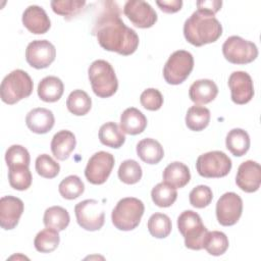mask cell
Listing matches in <instances>:
<instances>
[{
  "mask_svg": "<svg viewBox=\"0 0 261 261\" xmlns=\"http://www.w3.org/2000/svg\"><path fill=\"white\" fill-rule=\"evenodd\" d=\"M124 15L140 29H148L157 21V13L152 6L143 0H129L123 6Z\"/></svg>",
  "mask_w": 261,
  "mask_h": 261,
  "instance_id": "13",
  "label": "cell"
},
{
  "mask_svg": "<svg viewBox=\"0 0 261 261\" xmlns=\"http://www.w3.org/2000/svg\"><path fill=\"white\" fill-rule=\"evenodd\" d=\"M144 203L134 197H126L118 201L111 213L113 225L123 231L135 229L144 214Z\"/></svg>",
  "mask_w": 261,
  "mask_h": 261,
  "instance_id": "5",
  "label": "cell"
},
{
  "mask_svg": "<svg viewBox=\"0 0 261 261\" xmlns=\"http://www.w3.org/2000/svg\"><path fill=\"white\" fill-rule=\"evenodd\" d=\"M227 150L237 157L245 155L250 148V137L242 128H232L228 132L225 139Z\"/></svg>",
  "mask_w": 261,
  "mask_h": 261,
  "instance_id": "26",
  "label": "cell"
},
{
  "mask_svg": "<svg viewBox=\"0 0 261 261\" xmlns=\"http://www.w3.org/2000/svg\"><path fill=\"white\" fill-rule=\"evenodd\" d=\"M242 212L243 200L233 192L223 194L216 203V218L223 226L236 224L241 218Z\"/></svg>",
  "mask_w": 261,
  "mask_h": 261,
  "instance_id": "12",
  "label": "cell"
},
{
  "mask_svg": "<svg viewBox=\"0 0 261 261\" xmlns=\"http://www.w3.org/2000/svg\"><path fill=\"white\" fill-rule=\"evenodd\" d=\"M140 102L145 109L150 111H156L160 109L163 104V96L159 90L149 88L141 94Z\"/></svg>",
  "mask_w": 261,
  "mask_h": 261,
  "instance_id": "42",
  "label": "cell"
},
{
  "mask_svg": "<svg viewBox=\"0 0 261 261\" xmlns=\"http://www.w3.org/2000/svg\"><path fill=\"white\" fill-rule=\"evenodd\" d=\"M8 179L11 188L17 191H25L32 185V173L29 166L9 167Z\"/></svg>",
  "mask_w": 261,
  "mask_h": 261,
  "instance_id": "35",
  "label": "cell"
},
{
  "mask_svg": "<svg viewBox=\"0 0 261 261\" xmlns=\"http://www.w3.org/2000/svg\"><path fill=\"white\" fill-rule=\"evenodd\" d=\"M158 7L165 13H175L181 9V0H162L156 1Z\"/></svg>",
  "mask_w": 261,
  "mask_h": 261,
  "instance_id": "43",
  "label": "cell"
},
{
  "mask_svg": "<svg viewBox=\"0 0 261 261\" xmlns=\"http://www.w3.org/2000/svg\"><path fill=\"white\" fill-rule=\"evenodd\" d=\"M221 35V23L214 14L207 11L197 9L184 24V36L186 40L196 47L214 43Z\"/></svg>",
  "mask_w": 261,
  "mask_h": 261,
  "instance_id": "2",
  "label": "cell"
},
{
  "mask_svg": "<svg viewBox=\"0 0 261 261\" xmlns=\"http://www.w3.org/2000/svg\"><path fill=\"white\" fill-rule=\"evenodd\" d=\"M197 7L199 10L207 11L215 15L216 12H218L221 8L222 1L219 0H202V1H197L196 3Z\"/></svg>",
  "mask_w": 261,
  "mask_h": 261,
  "instance_id": "44",
  "label": "cell"
},
{
  "mask_svg": "<svg viewBox=\"0 0 261 261\" xmlns=\"http://www.w3.org/2000/svg\"><path fill=\"white\" fill-rule=\"evenodd\" d=\"M194 68V57L186 50L174 51L163 67V77L169 85L184 83Z\"/></svg>",
  "mask_w": 261,
  "mask_h": 261,
  "instance_id": "7",
  "label": "cell"
},
{
  "mask_svg": "<svg viewBox=\"0 0 261 261\" xmlns=\"http://www.w3.org/2000/svg\"><path fill=\"white\" fill-rule=\"evenodd\" d=\"M60 237L56 229L46 227L39 231L34 240V246L41 253H51L59 245Z\"/></svg>",
  "mask_w": 261,
  "mask_h": 261,
  "instance_id": "31",
  "label": "cell"
},
{
  "mask_svg": "<svg viewBox=\"0 0 261 261\" xmlns=\"http://www.w3.org/2000/svg\"><path fill=\"white\" fill-rule=\"evenodd\" d=\"M58 191L64 199L73 200L84 193L85 185L77 175H68L61 180Z\"/></svg>",
  "mask_w": 261,
  "mask_h": 261,
  "instance_id": "36",
  "label": "cell"
},
{
  "mask_svg": "<svg viewBox=\"0 0 261 261\" xmlns=\"http://www.w3.org/2000/svg\"><path fill=\"white\" fill-rule=\"evenodd\" d=\"M163 181L174 189H180L187 186L191 179L189 167L179 161L168 164L162 173Z\"/></svg>",
  "mask_w": 261,
  "mask_h": 261,
  "instance_id": "23",
  "label": "cell"
},
{
  "mask_svg": "<svg viewBox=\"0 0 261 261\" xmlns=\"http://www.w3.org/2000/svg\"><path fill=\"white\" fill-rule=\"evenodd\" d=\"M70 221L69 213L66 209L60 206H52L46 209L43 217V222L46 227L56 229L57 231L64 230Z\"/></svg>",
  "mask_w": 261,
  "mask_h": 261,
  "instance_id": "28",
  "label": "cell"
},
{
  "mask_svg": "<svg viewBox=\"0 0 261 261\" xmlns=\"http://www.w3.org/2000/svg\"><path fill=\"white\" fill-rule=\"evenodd\" d=\"M119 179L126 185L137 184L142 178V168L141 165L133 159L124 160L118 168Z\"/></svg>",
  "mask_w": 261,
  "mask_h": 261,
  "instance_id": "38",
  "label": "cell"
},
{
  "mask_svg": "<svg viewBox=\"0 0 261 261\" xmlns=\"http://www.w3.org/2000/svg\"><path fill=\"white\" fill-rule=\"evenodd\" d=\"M5 161L9 167L29 166L31 157L29 151L20 145H12L5 152Z\"/></svg>",
  "mask_w": 261,
  "mask_h": 261,
  "instance_id": "40",
  "label": "cell"
},
{
  "mask_svg": "<svg viewBox=\"0 0 261 261\" xmlns=\"http://www.w3.org/2000/svg\"><path fill=\"white\" fill-rule=\"evenodd\" d=\"M66 107L73 115L83 116L91 110L92 100L85 91L73 90L67 97Z\"/></svg>",
  "mask_w": 261,
  "mask_h": 261,
  "instance_id": "30",
  "label": "cell"
},
{
  "mask_svg": "<svg viewBox=\"0 0 261 261\" xmlns=\"http://www.w3.org/2000/svg\"><path fill=\"white\" fill-rule=\"evenodd\" d=\"M34 88V83L29 73L22 69H15L8 73L0 86L1 100L12 105L28 98Z\"/></svg>",
  "mask_w": 261,
  "mask_h": 261,
  "instance_id": "4",
  "label": "cell"
},
{
  "mask_svg": "<svg viewBox=\"0 0 261 261\" xmlns=\"http://www.w3.org/2000/svg\"><path fill=\"white\" fill-rule=\"evenodd\" d=\"M24 209L23 202L13 196H4L0 199V225L5 230L13 229L20 219Z\"/></svg>",
  "mask_w": 261,
  "mask_h": 261,
  "instance_id": "17",
  "label": "cell"
},
{
  "mask_svg": "<svg viewBox=\"0 0 261 261\" xmlns=\"http://www.w3.org/2000/svg\"><path fill=\"white\" fill-rule=\"evenodd\" d=\"M52 10L58 14L69 19L79 14L86 5V1L81 0H54L51 1Z\"/></svg>",
  "mask_w": 261,
  "mask_h": 261,
  "instance_id": "37",
  "label": "cell"
},
{
  "mask_svg": "<svg viewBox=\"0 0 261 261\" xmlns=\"http://www.w3.org/2000/svg\"><path fill=\"white\" fill-rule=\"evenodd\" d=\"M151 198L156 206L166 208L171 206L175 202L177 198V192L176 189L162 181L157 184L152 189Z\"/></svg>",
  "mask_w": 261,
  "mask_h": 261,
  "instance_id": "32",
  "label": "cell"
},
{
  "mask_svg": "<svg viewBox=\"0 0 261 261\" xmlns=\"http://www.w3.org/2000/svg\"><path fill=\"white\" fill-rule=\"evenodd\" d=\"M217 94V85L208 79H202L194 82L189 89V97L197 105L210 103L216 98Z\"/></svg>",
  "mask_w": 261,
  "mask_h": 261,
  "instance_id": "20",
  "label": "cell"
},
{
  "mask_svg": "<svg viewBox=\"0 0 261 261\" xmlns=\"http://www.w3.org/2000/svg\"><path fill=\"white\" fill-rule=\"evenodd\" d=\"M76 145L75 136L67 129H62L56 133L51 141V151L58 160H65L74 150Z\"/></svg>",
  "mask_w": 261,
  "mask_h": 261,
  "instance_id": "21",
  "label": "cell"
},
{
  "mask_svg": "<svg viewBox=\"0 0 261 261\" xmlns=\"http://www.w3.org/2000/svg\"><path fill=\"white\" fill-rule=\"evenodd\" d=\"M137 154L145 163L157 164L162 160L164 151L163 147L158 141L151 138H146L138 143Z\"/></svg>",
  "mask_w": 261,
  "mask_h": 261,
  "instance_id": "25",
  "label": "cell"
},
{
  "mask_svg": "<svg viewBox=\"0 0 261 261\" xmlns=\"http://www.w3.org/2000/svg\"><path fill=\"white\" fill-rule=\"evenodd\" d=\"M213 199V193L212 190L208 186L200 185L195 187L190 195L189 200L193 207L195 208H205L207 207Z\"/></svg>",
  "mask_w": 261,
  "mask_h": 261,
  "instance_id": "41",
  "label": "cell"
},
{
  "mask_svg": "<svg viewBox=\"0 0 261 261\" xmlns=\"http://www.w3.org/2000/svg\"><path fill=\"white\" fill-rule=\"evenodd\" d=\"M210 116L211 115L208 108L200 105H194L187 111L186 124L191 130L201 132L208 126Z\"/></svg>",
  "mask_w": 261,
  "mask_h": 261,
  "instance_id": "29",
  "label": "cell"
},
{
  "mask_svg": "<svg viewBox=\"0 0 261 261\" xmlns=\"http://www.w3.org/2000/svg\"><path fill=\"white\" fill-rule=\"evenodd\" d=\"M113 166V155L105 151H99L89 159L85 169V176L93 185H102L109 177Z\"/></svg>",
  "mask_w": 261,
  "mask_h": 261,
  "instance_id": "11",
  "label": "cell"
},
{
  "mask_svg": "<svg viewBox=\"0 0 261 261\" xmlns=\"http://www.w3.org/2000/svg\"><path fill=\"white\" fill-rule=\"evenodd\" d=\"M228 245V238L224 232L213 230L208 231L204 242V249L212 256H220L226 252Z\"/></svg>",
  "mask_w": 261,
  "mask_h": 261,
  "instance_id": "34",
  "label": "cell"
},
{
  "mask_svg": "<svg viewBox=\"0 0 261 261\" xmlns=\"http://www.w3.org/2000/svg\"><path fill=\"white\" fill-rule=\"evenodd\" d=\"M89 81L96 96L108 98L114 95L118 89V81L112 65L103 59L92 62L88 69Z\"/></svg>",
  "mask_w": 261,
  "mask_h": 261,
  "instance_id": "3",
  "label": "cell"
},
{
  "mask_svg": "<svg viewBox=\"0 0 261 261\" xmlns=\"http://www.w3.org/2000/svg\"><path fill=\"white\" fill-rule=\"evenodd\" d=\"M38 96L39 98L48 103L58 101L64 92V85L62 81L54 75H49L41 80L38 85Z\"/></svg>",
  "mask_w": 261,
  "mask_h": 261,
  "instance_id": "24",
  "label": "cell"
},
{
  "mask_svg": "<svg viewBox=\"0 0 261 261\" xmlns=\"http://www.w3.org/2000/svg\"><path fill=\"white\" fill-rule=\"evenodd\" d=\"M56 57V49L47 40H35L25 49V60L34 68L48 67Z\"/></svg>",
  "mask_w": 261,
  "mask_h": 261,
  "instance_id": "14",
  "label": "cell"
},
{
  "mask_svg": "<svg viewBox=\"0 0 261 261\" xmlns=\"http://www.w3.org/2000/svg\"><path fill=\"white\" fill-rule=\"evenodd\" d=\"M228 87L233 103L243 105L250 102L254 96L252 77L246 71H233L228 77Z\"/></svg>",
  "mask_w": 261,
  "mask_h": 261,
  "instance_id": "15",
  "label": "cell"
},
{
  "mask_svg": "<svg viewBox=\"0 0 261 261\" xmlns=\"http://www.w3.org/2000/svg\"><path fill=\"white\" fill-rule=\"evenodd\" d=\"M23 25L35 35H42L49 31L51 21L46 11L38 5H30L22 13Z\"/></svg>",
  "mask_w": 261,
  "mask_h": 261,
  "instance_id": "18",
  "label": "cell"
},
{
  "mask_svg": "<svg viewBox=\"0 0 261 261\" xmlns=\"http://www.w3.org/2000/svg\"><path fill=\"white\" fill-rule=\"evenodd\" d=\"M237 186L246 193H254L259 190L261 185V167L253 160L243 162L236 175Z\"/></svg>",
  "mask_w": 261,
  "mask_h": 261,
  "instance_id": "16",
  "label": "cell"
},
{
  "mask_svg": "<svg viewBox=\"0 0 261 261\" xmlns=\"http://www.w3.org/2000/svg\"><path fill=\"white\" fill-rule=\"evenodd\" d=\"M36 171L45 178H54L60 171V165L48 154H41L36 159Z\"/></svg>",
  "mask_w": 261,
  "mask_h": 261,
  "instance_id": "39",
  "label": "cell"
},
{
  "mask_svg": "<svg viewBox=\"0 0 261 261\" xmlns=\"http://www.w3.org/2000/svg\"><path fill=\"white\" fill-rule=\"evenodd\" d=\"M147 126L146 116L137 108H126L120 115V128L127 135H139Z\"/></svg>",
  "mask_w": 261,
  "mask_h": 261,
  "instance_id": "22",
  "label": "cell"
},
{
  "mask_svg": "<svg viewBox=\"0 0 261 261\" xmlns=\"http://www.w3.org/2000/svg\"><path fill=\"white\" fill-rule=\"evenodd\" d=\"M148 230L150 234L157 239H164L171 232V220L163 213H154L148 220Z\"/></svg>",
  "mask_w": 261,
  "mask_h": 261,
  "instance_id": "33",
  "label": "cell"
},
{
  "mask_svg": "<svg viewBox=\"0 0 261 261\" xmlns=\"http://www.w3.org/2000/svg\"><path fill=\"white\" fill-rule=\"evenodd\" d=\"M224 58L233 64H247L254 61L258 56L257 46L239 36L228 37L222 45Z\"/></svg>",
  "mask_w": 261,
  "mask_h": 261,
  "instance_id": "9",
  "label": "cell"
},
{
  "mask_svg": "<svg viewBox=\"0 0 261 261\" xmlns=\"http://www.w3.org/2000/svg\"><path fill=\"white\" fill-rule=\"evenodd\" d=\"M74 213L79 225L86 230H99L104 225V209L97 200L87 199L77 203L74 207Z\"/></svg>",
  "mask_w": 261,
  "mask_h": 261,
  "instance_id": "10",
  "label": "cell"
},
{
  "mask_svg": "<svg viewBox=\"0 0 261 261\" xmlns=\"http://www.w3.org/2000/svg\"><path fill=\"white\" fill-rule=\"evenodd\" d=\"M177 227L185 239V246L191 250H201L208 229L203 224L200 215L192 210L181 212L177 218Z\"/></svg>",
  "mask_w": 261,
  "mask_h": 261,
  "instance_id": "6",
  "label": "cell"
},
{
  "mask_svg": "<svg viewBox=\"0 0 261 261\" xmlns=\"http://www.w3.org/2000/svg\"><path fill=\"white\" fill-rule=\"evenodd\" d=\"M232 163L230 158L222 151H210L200 155L196 161L198 173L206 178H219L226 176Z\"/></svg>",
  "mask_w": 261,
  "mask_h": 261,
  "instance_id": "8",
  "label": "cell"
},
{
  "mask_svg": "<svg viewBox=\"0 0 261 261\" xmlns=\"http://www.w3.org/2000/svg\"><path fill=\"white\" fill-rule=\"evenodd\" d=\"M55 118L51 110L43 107L32 109L25 117L27 126L35 134H46L54 126Z\"/></svg>",
  "mask_w": 261,
  "mask_h": 261,
  "instance_id": "19",
  "label": "cell"
},
{
  "mask_svg": "<svg viewBox=\"0 0 261 261\" xmlns=\"http://www.w3.org/2000/svg\"><path fill=\"white\" fill-rule=\"evenodd\" d=\"M103 4V10L92 30L99 45L107 51L123 56L135 53L139 46L138 34L122 21L119 7L115 2L107 1Z\"/></svg>",
  "mask_w": 261,
  "mask_h": 261,
  "instance_id": "1",
  "label": "cell"
},
{
  "mask_svg": "<svg viewBox=\"0 0 261 261\" xmlns=\"http://www.w3.org/2000/svg\"><path fill=\"white\" fill-rule=\"evenodd\" d=\"M99 140L107 147L118 149L124 144L125 136L118 124L109 121L101 125L99 129Z\"/></svg>",
  "mask_w": 261,
  "mask_h": 261,
  "instance_id": "27",
  "label": "cell"
}]
</instances>
